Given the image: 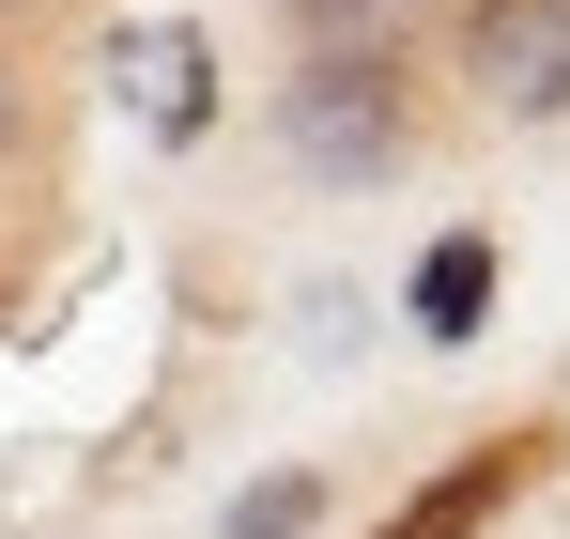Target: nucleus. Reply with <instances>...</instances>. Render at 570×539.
Listing matches in <instances>:
<instances>
[{"instance_id":"nucleus-4","label":"nucleus","mask_w":570,"mask_h":539,"mask_svg":"<svg viewBox=\"0 0 570 539\" xmlns=\"http://www.w3.org/2000/svg\"><path fill=\"white\" fill-rule=\"evenodd\" d=\"M108 78H124L170 139H186L200 108H216V47H200V31H124V47H108Z\"/></svg>"},{"instance_id":"nucleus-5","label":"nucleus","mask_w":570,"mask_h":539,"mask_svg":"<svg viewBox=\"0 0 570 539\" xmlns=\"http://www.w3.org/2000/svg\"><path fill=\"white\" fill-rule=\"evenodd\" d=\"M293 47H416L432 31V0H278Z\"/></svg>"},{"instance_id":"nucleus-1","label":"nucleus","mask_w":570,"mask_h":539,"mask_svg":"<svg viewBox=\"0 0 570 539\" xmlns=\"http://www.w3.org/2000/svg\"><path fill=\"white\" fill-rule=\"evenodd\" d=\"M416 47H293L278 78V155L308 185H401L416 170Z\"/></svg>"},{"instance_id":"nucleus-2","label":"nucleus","mask_w":570,"mask_h":539,"mask_svg":"<svg viewBox=\"0 0 570 539\" xmlns=\"http://www.w3.org/2000/svg\"><path fill=\"white\" fill-rule=\"evenodd\" d=\"M448 62L493 124H570V0H463Z\"/></svg>"},{"instance_id":"nucleus-7","label":"nucleus","mask_w":570,"mask_h":539,"mask_svg":"<svg viewBox=\"0 0 570 539\" xmlns=\"http://www.w3.org/2000/svg\"><path fill=\"white\" fill-rule=\"evenodd\" d=\"M324 509H340V493H324V478L293 462V478H263V493H232V539H308Z\"/></svg>"},{"instance_id":"nucleus-8","label":"nucleus","mask_w":570,"mask_h":539,"mask_svg":"<svg viewBox=\"0 0 570 539\" xmlns=\"http://www.w3.org/2000/svg\"><path fill=\"white\" fill-rule=\"evenodd\" d=\"M16 139H31V108H16V62H0V155H16Z\"/></svg>"},{"instance_id":"nucleus-3","label":"nucleus","mask_w":570,"mask_h":539,"mask_svg":"<svg viewBox=\"0 0 570 539\" xmlns=\"http://www.w3.org/2000/svg\"><path fill=\"white\" fill-rule=\"evenodd\" d=\"M540 462H556V432H493V448H463L448 478H416V493H401L371 539H478L509 493H524V478H540Z\"/></svg>"},{"instance_id":"nucleus-6","label":"nucleus","mask_w":570,"mask_h":539,"mask_svg":"<svg viewBox=\"0 0 570 539\" xmlns=\"http://www.w3.org/2000/svg\"><path fill=\"white\" fill-rule=\"evenodd\" d=\"M478 308H493V247H478V232H448V247L416 263V324H432V340H463Z\"/></svg>"}]
</instances>
